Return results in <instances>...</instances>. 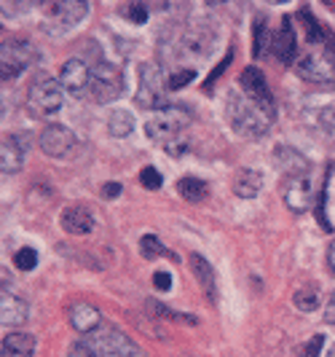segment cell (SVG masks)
Listing matches in <instances>:
<instances>
[{
    "mask_svg": "<svg viewBox=\"0 0 335 357\" xmlns=\"http://www.w3.org/2000/svg\"><path fill=\"white\" fill-rule=\"evenodd\" d=\"M327 264H330V271L335 274V239L330 242V248H327Z\"/></svg>",
    "mask_w": 335,
    "mask_h": 357,
    "instance_id": "d590c367",
    "label": "cell"
},
{
    "mask_svg": "<svg viewBox=\"0 0 335 357\" xmlns=\"http://www.w3.org/2000/svg\"><path fill=\"white\" fill-rule=\"evenodd\" d=\"M27 107L38 119H49L54 113H59V107H62V84H56L52 75L36 78L30 91H27Z\"/></svg>",
    "mask_w": 335,
    "mask_h": 357,
    "instance_id": "8992f818",
    "label": "cell"
},
{
    "mask_svg": "<svg viewBox=\"0 0 335 357\" xmlns=\"http://www.w3.org/2000/svg\"><path fill=\"white\" fill-rule=\"evenodd\" d=\"M282 197L284 204L293 213H306L311 207V199H314V180H311V175L309 172L287 175L282 183Z\"/></svg>",
    "mask_w": 335,
    "mask_h": 357,
    "instance_id": "ba28073f",
    "label": "cell"
},
{
    "mask_svg": "<svg viewBox=\"0 0 335 357\" xmlns=\"http://www.w3.org/2000/svg\"><path fill=\"white\" fill-rule=\"evenodd\" d=\"M62 229L68 234H75V236H84V234H91L94 231V218L88 213L86 207H68L65 213H62Z\"/></svg>",
    "mask_w": 335,
    "mask_h": 357,
    "instance_id": "ac0fdd59",
    "label": "cell"
},
{
    "mask_svg": "<svg viewBox=\"0 0 335 357\" xmlns=\"http://www.w3.org/2000/svg\"><path fill=\"white\" fill-rule=\"evenodd\" d=\"M153 285H156V290H169L172 287V277L166 271H156L153 274Z\"/></svg>",
    "mask_w": 335,
    "mask_h": 357,
    "instance_id": "d6a6232c",
    "label": "cell"
},
{
    "mask_svg": "<svg viewBox=\"0 0 335 357\" xmlns=\"http://www.w3.org/2000/svg\"><path fill=\"white\" fill-rule=\"evenodd\" d=\"M121 194V183H105L102 185V197L105 199H116Z\"/></svg>",
    "mask_w": 335,
    "mask_h": 357,
    "instance_id": "e575fe53",
    "label": "cell"
},
{
    "mask_svg": "<svg viewBox=\"0 0 335 357\" xmlns=\"http://www.w3.org/2000/svg\"><path fill=\"white\" fill-rule=\"evenodd\" d=\"M86 94L97 105H105V102L118 100L124 94V73H121V68L118 65H110V62H97L91 68Z\"/></svg>",
    "mask_w": 335,
    "mask_h": 357,
    "instance_id": "5b68a950",
    "label": "cell"
},
{
    "mask_svg": "<svg viewBox=\"0 0 335 357\" xmlns=\"http://www.w3.org/2000/svg\"><path fill=\"white\" fill-rule=\"evenodd\" d=\"M196 78V70H191V68H185V70L175 73L172 78H169V89H182L188 81H194Z\"/></svg>",
    "mask_w": 335,
    "mask_h": 357,
    "instance_id": "4dcf8cb0",
    "label": "cell"
},
{
    "mask_svg": "<svg viewBox=\"0 0 335 357\" xmlns=\"http://www.w3.org/2000/svg\"><path fill=\"white\" fill-rule=\"evenodd\" d=\"M88 78H91V70L86 68L84 59H68L62 65V73H59V84L62 89L72 94V97H84L88 91Z\"/></svg>",
    "mask_w": 335,
    "mask_h": 357,
    "instance_id": "4fadbf2b",
    "label": "cell"
},
{
    "mask_svg": "<svg viewBox=\"0 0 335 357\" xmlns=\"http://www.w3.org/2000/svg\"><path fill=\"white\" fill-rule=\"evenodd\" d=\"M271 38L274 36H268V27H265L263 19H255V46H252V54L260 56V54L268 52L271 49Z\"/></svg>",
    "mask_w": 335,
    "mask_h": 357,
    "instance_id": "484cf974",
    "label": "cell"
},
{
    "mask_svg": "<svg viewBox=\"0 0 335 357\" xmlns=\"http://www.w3.org/2000/svg\"><path fill=\"white\" fill-rule=\"evenodd\" d=\"M38 145H40V151H43L46 156H52V159H65L68 153H72V148H75V135H72L70 129H65V126L49 124L40 132Z\"/></svg>",
    "mask_w": 335,
    "mask_h": 357,
    "instance_id": "7c38bea8",
    "label": "cell"
},
{
    "mask_svg": "<svg viewBox=\"0 0 335 357\" xmlns=\"http://www.w3.org/2000/svg\"><path fill=\"white\" fill-rule=\"evenodd\" d=\"M14 264H17V268H22V271H33V268L38 266V252L33 250V248H22V250H17V255H14Z\"/></svg>",
    "mask_w": 335,
    "mask_h": 357,
    "instance_id": "f1b7e54d",
    "label": "cell"
},
{
    "mask_svg": "<svg viewBox=\"0 0 335 357\" xmlns=\"http://www.w3.org/2000/svg\"><path fill=\"white\" fill-rule=\"evenodd\" d=\"M177 194L185 199V202H204L207 194H210V188H207V183L198 178H182L177 180Z\"/></svg>",
    "mask_w": 335,
    "mask_h": 357,
    "instance_id": "7402d4cb",
    "label": "cell"
},
{
    "mask_svg": "<svg viewBox=\"0 0 335 357\" xmlns=\"http://www.w3.org/2000/svg\"><path fill=\"white\" fill-rule=\"evenodd\" d=\"M126 17L132 19L134 24H145V22H148V8H145L142 3H132V6L126 8Z\"/></svg>",
    "mask_w": 335,
    "mask_h": 357,
    "instance_id": "1f68e13d",
    "label": "cell"
},
{
    "mask_svg": "<svg viewBox=\"0 0 335 357\" xmlns=\"http://www.w3.org/2000/svg\"><path fill=\"white\" fill-rule=\"evenodd\" d=\"M300 19H303V27H306V38H309V43L317 49V46H322L325 40H327V36H325V30L319 27V22L314 19V14L309 11V8H300Z\"/></svg>",
    "mask_w": 335,
    "mask_h": 357,
    "instance_id": "cb8c5ba5",
    "label": "cell"
},
{
    "mask_svg": "<svg viewBox=\"0 0 335 357\" xmlns=\"http://www.w3.org/2000/svg\"><path fill=\"white\" fill-rule=\"evenodd\" d=\"M88 14V3L84 0H52L43 6V17L56 27H75Z\"/></svg>",
    "mask_w": 335,
    "mask_h": 357,
    "instance_id": "30bf717a",
    "label": "cell"
},
{
    "mask_svg": "<svg viewBox=\"0 0 335 357\" xmlns=\"http://www.w3.org/2000/svg\"><path fill=\"white\" fill-rule=\"evenodd\" d=\"M22 164H24V145H22V140H19L17 135L3 137V145H0V169L6 175H14V172L22 169Z\"/></svg>",
    "mask_w": 335,
    "mask_h": 357,
    "instance_id": "2e32d148",
    "label": "cell"
},
{
    "mask_svg": "<svg viewBox=\"0 0 335 357\" xmlns=\"http://www.w3.org/2000/svg\"><path fill=\"white\" fill-rule=\"evenodd\" d=\"M150 312H156L161 317H169V320H177V322H185V325H196V317L194 314H180V312H172V309H166V306H161L159 301H150Z\"/></svg>",
    "mask_w": 335,
    "mask_h": 357,
    "instance_id": "83f0119b",
    "label": "cell"
},
{
    "mask_svg": "<svg viewBox=\"0 0 335 357\" xmlns=\"http://www.w3.org/2000/svg\"><path fill=\"white\" fill-rule=\"evenodd\" d=\"M68 317H70V325L78 331V333H91V331H97L100 325H102V314H100V309L94 304H88V301H75L70 306V312H68Z\"/></svg>",
    "mask_w": 335,
    "mask_h": 357,
    "instance_id": "9a60e30c",
    "label": "cell"
},
{
    "mask_svg": "<svg viewBox=\"0 0 335 357\" xmlns=\"http://www.w3.org/2000/svg\"><path fill=\"white\" fill-rule=\"evenodd\" d=\"M107 129H110L113 137H126L134 129V116L129 110H113L110 119H107Z\"/></svg>",
    "mask_w": 335,
    "mask_h": 357,
    "instance_id": "603a6c76",
    "label": "cell"
},
{
    "mask_svg": "<svg viewBox=\"0 0 335 357\" xmlns=\"http://www.w3.org/2000/svg\"><path fill=\"white\" fill-rule=\"evenodd\" d=\"M0 314H3V325L17 328L22 322H27L30 309H27V304H24L22 298H17V296H11V293L3 290V296H0Z\"/></svg>",
    "mask_w": 335,
    "mask_h": 357,
    "instance_id": "d6986e66",
    "label": "cell"
},
{
    "mask_svg": "<svg viewBox=\"0 0 335 357\" xmlns=\"http://www.w3.org/2000/svg\"><path fill=\"white\" fill-rule=\"evenodd\" d=\"M293 301H295L300 312H314V309H319V293L314 287H306V290H298L293 296Z\"/></svg>",
    "mask_w": 335,
    "mask_h": 357,
    "instance_id": "4316f807",
    "label": "cell"
},
{
    "mask_svg": "<svg viewBox=\"0 0 335 357\" xmlns=\"http://www.w3.org/2000/svg\"><path fill=\"white\" fill-rule=\"evenodd\" d=\"M300 78L311 84H327L335 86V36H327V40L317 46L311 54H306L295 65Z\"/></svg>",
    "mask_w": 335,
    "mask_h": 357,
    "instance_id": "277c9868",
    "label": "cell"
},
{
    "mask_svg": "<svg viewBox=\"0 0 335 357\" xmlns=\"http://www.w3.org/2000/svg\"><path fill=\"white\" fill-rule=\"evenodd\" d=\"M271 52H274V56H276L279 62H284V65H290V62L295 59L298 43H295V27H293V19L290 17L282 19L279 30L271 38Z\"/></svg>",
    "mask_w": 335,
    "mask_h": 357,
    "instance_id": "5bb4252c",
    "label": "cell"
},
{
    "mask_svg": "<svg viewBox=\"0 0 335 357\" xmlns=\"http://www.w3.org/2000/svg\"><path fill=\"white\" fill-rule=\"evenodd\" d=\"M36 49L24 38H6L0 46V73L6 78H17L22 70H27L36 62Z\"/></svg>",
    "mask_w": 335,
    "mask_h": 357,
    "instance_id": "52a82bcc",
    "label": "cell"
},
{
    "mask_svg": "<svg viewBox=\"0 0 335 357\" xmlns=\"http://www.w3.org/2000/svg\"><path fill=\"white\" fill-rule=\"evenodd\" d=\"M263 188V175L249 169V167H242L236 175H233V194L242 199H252L260 194Z\"/></svg>",
    "mask_w": 335,
    "mask_h": 357,
    "instance_id": "ffe728a7",
    "label": "cell"
},
{
    "mask_svg": "<svg viewBox=\"0 0 335 357\" xmlns=\"http://www.w3.org/2000/svg\"><path fill=\"white\" fill-rule=\"evenodd\" d=\"M327 320L335 325V293H333V298H330V304H327Z\"/></svg>",
    "mask_w": 335,
    "mask_h": 357,
    "instance_id": "8d00e7d4",
    "label": "cell"
},
{
    "mask_svg": "<svg viewBox=\"0 0 335 357\" xmlns=\"http://www.w3.org/2000/svg\"><path fill=\"white\" fill-rule=\"evenodd\" d=\"M239 84H242V91L247 94L249 100L260 107L268 119H274V94H271V89H268V84H265L263 73L258 70L255 65H249L247 70L242 73Z\"/></svg>",
    "mask_w": 335,
    "mask_h": 357,
    "instance_id": "9c48e42d",
    "label": "cell"
},
{
    "mask_svg": "<svg viewBox=\"0 0 335 357\" xmlns=\"http://www.w3.org/2000/svg\"><path fill=\"white\" fill-rule=\"evenodd\" d=\"M191 121H194V113L185 105H164L145 121V135L156 143H175L191 126Z\"/></svg>",
    "mask_w": 335,
    "mask_h": 357,
    "instance_id": "3957f363",
    "label": "cell"
},
{
    "mask_svg": "<svg viewBox=\"0 0 335 357\" xmlns=\"http://www.w3.org/2000/svg\"><path fill=\"white\" fill-rule=\"evenodd\" d=\"M191 268H194L196 280H198V287H201V293L207 296V301H210V304H217V282H215V271H212L210 261H207L204 255L194 252V255H191Z\"/></svg>",
    "mask_w": 335,
    "mask_h": 357,
    "instance_id": "e0dca14e",
    "label": "cell"
},
{
    "mask_svg": "<svg viewBox=\"0 0 335 357\" xmlns=\"http://www.w3.org/2000/svg\"><path fill=\"white\" fill-rule=\"evenodd\" d=\"M36 352V339L30 333H8L3 339V357H33Z\"/></svg>",
    "mask_w": 335,
    "mask_h": 357,
    "instance_id": "44dd1931",
    "label": "cell"
},
{
    "mask_svg": "<svg viewBox=\"0 0 335 357\" xmlns=\"http://www.w3.org/2000/svg\"><path fill=\"white\" fill-rule=\"evenodd\" d=\"M140 252H142V258H148V261L161 258V255H172V252L161 245V239L156 236V234H145V236H142V239H140ZM172 258L177 261V255H172Z\"/></svg>",
    "mask_w": 335,
    "mask_h": 357,
    "instance_id": "d4e9b609",
    "label": "cell"
},
{
    "mask_svg": "<svg viewBox=\"0 0 335 357\" xmlns=\"http://www.w3.org/2000/svg\"><path fill=\"white\" fill-rule=\"evenodd\" d=\"M226 116H228V124L233 126V132L242 137H249V140L263 137L268 132V124H271V119L244 91H231L228 100H226Z\"/></svg>",
    "mask_w": 335,
    "mask_h": 357,
    "instance_id": "7a4b0ae2",
    "label": "cell"
},
{
    "mask_svg": "<svg viewBox=\"0 0 335 357\" xmlns=\"http://www.w3.org/2000/svg\"><path fill=\"white\" fill-rule=\"evenodd\" d=\"M319 349H322V336H314V339L306 344V349H303V357H317Z\"/></svg>",
    "mask_w": 335,
    "mask_h": 357,
    "instance_id": "836d02e7",
    "label": "cell"
},
{
    "mask_svg": "<svg viewBox=\"0 0 335 357\" xmlns=\"http://www.w3.org/2000/svg\"><path fill=\"white\" fill-rule=\"evenodd\" d=\"M164 84H161V73L156 65L145 62L140 65V89H137V105L140 107H164Z\"/></svg>",
    "mask_w": 335,
    "mask_h": 357,
    "instance_id": "8fae6325",
    "label": "cell"
},
{
    "mask_svg": "<svg viewBox=\"0 0 335 357\" xmlns=\"http://www.w3.org/2000/svg\"><path fill=\"white\" fill-rule=\"evenodd\" d=\"M140 180H142V185L150 188V191L161 188V183H164V180H161V172L156 169V167H145V169L140 172Z\"/></svg>",
    "mask_w": 335,
    "mask_h": 357,
    "instance_id": "f546056e",
    "label": "cell"
},
{
    "mask_svg": "<svg viewBox=\"0 0 335 357\" xmlns=\"http://www.w3.org/2000/svg\"><path fill=\"white\" fill-rule=\"evenodd\" d=\"M325 357H335V347H330V349H327V355Z\"/></svg>",
    "mask_w": 335,
    "mask_h": 357,
    "instance_id": "74e56055",
    "label": "cell"
},
{
    "mask_svg": "<svg viewBox=\"0 0 335 357\" xmlns=\"http://www.w3.org/2000/svg\"><path fill=\"white\" fill-rule=\"evenodd\" d=\"M72 357H134V344L124 331L100 325L75 344Z\"/></svg>",
    "mask_w": 335,
    "mask_h": 357,
    "instance_id": "6da1fadb",
    "label": "cell"
}]
</instances>
